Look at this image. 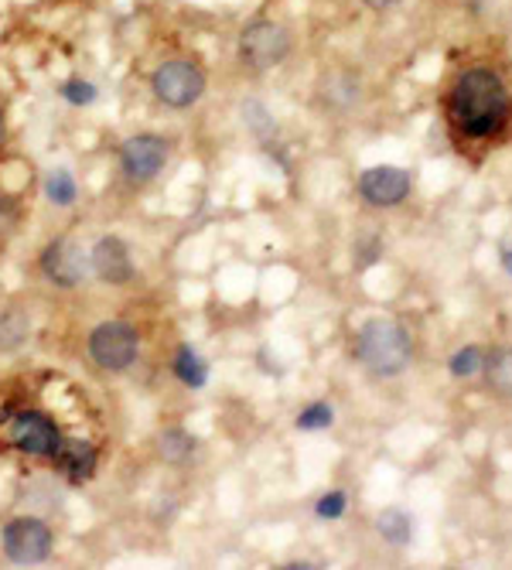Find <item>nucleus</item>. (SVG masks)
Segmentation results:
<instances>
[{
	"mask_svg": "<svg viewBox=\"0 0 512 570\" xmlns=\"http://www.w3.org/2000/svg\"><path fill=\"white\" fill-rule=\"evenodd\" d=\"M331 421H336V410H331L328 403H312V407H304L301 413H297V427L301 430H325Z\"/></svg>",
	"mask_w": 512,
	"mask_h": 570,
	"instance_id": "obj_18",
	"label": "nucleus"
},
{
	"mask_svg": "<svg viewBox=\"0 0 512 570\" xmlns=\"http://www.w3.org/2000/svg\"><path fill=\"white\" fill-rule=\"evenodd\" d=\"M86 352L102 373H123L141 355V335L126 322H102L89 331Z\"/></svg>",
	"mask_w": 512,
	"mask_h": 570,
	"instance_id": "obj_4",
	"label": "nucleus"
},
{
	"mask_svg": "<svg viewBox=\"0 0 512 570\" xmlns=\"http://www.w3.org/2000/svg\"><path fill=\"white\" fill-rule=\"evenodd\" d=\"M168 165V141L154 137V134H134L120 144V168L123 178L134 181V185H144V181H154L161 174V168Z\"/></svg>",
	"mask_w": 512,
	"mask_h": 570,
	"instance_id": "obj_8",
	"label": "nucleus"
},
{
	"mask_svg": "<svg viewBox=\"0 0 512 570\" xmlns=\"http://www.w3.org/2000/svg\"><path fill=\"white\" fill-rule=\"evenodd\" d=\"M8 440H11V448H17L21 454H32V458H56L62 448V434H59L56 421L45 417L38 410H21L17 417H11Z\"/></svg>",
	"mask_w": 512,
	"mask_h": 570,
	"instance_id": "obj_7",
	"label": "nucleus"
},
{
	"mask_svg": "<svg viewBox=\"0 0 512 570\" xmlns=\"http://www.w3.org/2000/svg\"><path fill=\"white\" fill-rule=\"evenodd\" d=\"M89 264L102 283H126L134 277V256L120 237H102L89 253Z\"/></svg>",
	"mask_w": 512,
	"mask_h": 570,
	"instance_id": "obj_11",
	"label": "nucleus"
},
{
	"mask_svg": "<svg viewBox=\"0 0 512 570\" xmlns=\"http://www.w3.org/2000/svg\"><path fill=\"white\" fill-rule=\"evenodd\" d=\"M485 376H489V386L502 397H512V349H499L485 362Z\"/></svg>",
	"mask_w": 512,
	"mask_h": 570,
	"instance_id": "obj_16",
	"label": "nucleus"
},
{
	"mask_svg": "<svg viewBox=\"0 0 512 570\" xmlns=\"http://www.w3.org/2000/svg\"><path fill=\"white\" fill-rule=\"evenodd\" d=\"M345 506H349L345 492H328V496H321V499H318L315 512L321 516V520H342Z\"/></svg>",
	"mask_w": 512,
	"mask_h": 570,
	"instance_id": "obj_20",
	"label": "nucleus"
},
{
	"mask_svg": "<svg viewBox=\"0 0 512 570\" xmlns=\"http://www.w3.org/2000/svg\"><path fill=\"white\" fill-rule=\"evenodd\" d=\"M502 267L512 274V250H505V253H502Z\"/></svg>",
	"mask_w": 512,
	"mask_h": 570,
	"instance_id": "obj_23",
	"label": "nucleus"
},
{
	"mask_svg": "<svg viewBox=\"0 0 512 570\" xmlns=\"http://www.w3.org/2000/svg\"><path fill=\"white\" fill-rule=\"evenodd\" d=\"M14 219H17V213H14V202L0 195V237H4V232L14 226Z\"/></svg>",
	"mask_w": 512,
	"mask_h": 570,
	"instance_id": "obj_22",
	"label": "nucleus"
},
{
	"mask_svg": "<svg viewBox=\"0 0 512 570\" xmlns=\"http://www.w3.org/2000/svg\"><path fill=\"white\" fill-rule=\"evenodd\" d=\"M481 369V352L475 345H465L461 352L451 355V376L465 379V376H475Z\"/></svg>",
	"mask_w": 512,
	"mask_h": 570,
	"instance_id": "obj_19",
	"label": "nucleus"
},
{
	"mask_svg": "<svg viewBox=\"0 0 512 570\" xmlns=\"http://www.w3.org/2000/svg\"><path fill=\"white\" fill-rule=\"evenodd\" d=\"M410 355H414L410 335L393 318H373L355 335V359L373 376H400L410 366Z\"/></svg>",
	"mask_w": 512,
	"mask_h": 570,
	"instance_id": "obj_2",
	"label": "nucleus"
},
{
	"mask_svg": "<svg viewBox=\"0 0 512 570\" xmlns=\"http://www.w3.org/2000/svg\"><path fill=\"white\" fill-rule=\"evenodd\" d=\"M358 192H363V198L369 205L390 209V205H400L410 195V174L403 168H390V165L369 168L358 178Z\"/></svg>",
	"mask_w": 512,
	"mask_h": 570,
	"instance_id": "obj_10",
	"label": "nucleus"
},
{
	"mask_svg": "<svg viewBox=\"0 0 512 570\" xmlns=\"http://www.w3.org/2000/svg\"><path fill=\"white\" fill-rule=\"evenodd\" d=\"M59 469L65 472L69 482H89L93 472H96V448L86 445V440H62V448H59Z\"/></svg>",
	"mask_w": 512,
	"mask_h": 570,
	"instance_id": "obj_12",
	"label": "nucleus"
},
{
	"mask_svg": "<svg viewBox=\"0 0 512 570\" xmlns=\"http://www.w3.org/2000/svg\"><path fill=\"white\" fill-rule=\"evenodd\" d=\"M0 543H4V554L11 563L32 567L51 557V547H56V536L41 520H32V516H21V520H11L0 533Z\"/></svg>",
	"mask_w": 512,
	"mask_h": 570,
	"instance_id": "obj_6",
	"label": "nucleus"
},
{
	"mask_svg": "<svg viewBox=\"0 0 512 570\" xmlns=\"http://www.w3.org/2000/svg\"><path fill=\"white\" fill-rule=\"evenodd\" d=\"M62 96L72 102V107H89V102L96 99V86L83 83V80H72V83L62 86Z\"/></svg>",
	"mask_w": 512,
	"mask_h": 570,
	"instance_id": "obj_21",
	"label": "nucleus"
},
{
	"mask_svg": "<svg viewBox=\"0 0 512 570\" xmlns=\"http://www.w3.org/2000/svg\"><path fill=\"white\" fill-rule=\"evenodd\" d=\"M240 62L253 72H267L273 65H280L291 51V35L284 24L277 21H253L240 32Z\"/></svg>",
	"mask_w": 512,
	"mask_h": 570,
	"instance_id": "obj_5",
	"label": "nucleus"
},
{
	"mask_svg": "<svg viewBox=\"0 0 512 570\" xmlns=\"http://www.w3.org/2000/svg\"><path fill=\"white\" fill-rule=\"evenodd\" d=\"M174 376L185 386H192V390H202L205 379H209V366H205V359L192 345H182L174 355Z\"/></svg>",
	"mask_w": 512,
	"mask_h": 570,
	"instance_id": "obj_14",
	"label": "nucleus"
},
{
	"mask_svg": "<svg viewBox=\"0 0 512 570\" xmlns=\"http://www.w3.org/2000/svg\"><path fill=\"white\" fill-rule=\"evenodd\" d=\"M0 141H4V110H0Z\"/></svg>",
	"mask_w": 512,
	"mask_h": 570,
	"instance_id": "obj_24",
	"label": "nucleus"
},
{
	"mask_svg": "<svg viewBox=\"0 0 512 570\" xmlns=\"http://www.w3.org/2000/svg\"><path fill=\"white\" fill-rule=\"evenodd\" d=\"M150 93L168 110H192L205 96V72L192 59H168L150 72Z\"/></svg>",
	"mask_w": 512,
	"mask_h": 570,
	"instance_id": "obj_3",
	"label": "nucleus"
},
{
	"mask_svg": "<svg viewBox=\"0 0 512 570\" xmlns=\"http://www.w3.org/2000/svg\"><path fill=\"white\" fill-rule=\"evenodd\" d=\"M448 113L465 137H492L509 120V93L492 69H468L448 96Z\"/></svg>",
	"mask_w": 512,
	"mask_h": 570,
	"instance_id": "obj_1",
	"label": "nucleus"
},
{
	"mask_svg": "<svg viewBox=\"0 0 512 570\" xmlns=\"http://www.w3.org/2000/svg\"><path fill=\"white\" fill-rule=\"evenodd\" d=\"M75 178L65 171V168H59V171H48V178H45V195H48V202H56V205H72L75 202Z\"/></svg>",
	"mask_w": 512,
	"mask_h": 570,
	"instance_id": "obj_17",
	"label": "nucleus"
},
{
	"mask_svg": "<svg viewBox=\"0 0 512 570\" xmlns=\"http://www.w3.org/2000/svg\"><path fill=\"white\" fill-rule=\"evenodd\" d=\"M198 451V440L182 430V427H168L161 437H158V454L168 461V464H188Z\"/></svg>",
	"mask_w": 512,
	"mask_h": 570,
	"instance_id": "obj_13",
	"label": "nucleus"
},
{
	"mask_svg": "<svg viewBox=\"0 0 512 570\" xmlns=\"http://www.w3.org/2000/svg\"><path fill=\"white\" fill-rule=\"evenodd\" d=\"M376 530L382 539L397 543V547H403V543H410V536H414V520L403 512V509H387L376 520Z\"/></svg>",
	"mask_w": 512,
	"mask_h": 570,
	"instance_id": "obj_15",
	"label": "nucleus"
},
{
	"mask_svg": "<svg viewBox=\"0 0 512 570\" xmlns=\"http://www.w3.org/2000/svg\"><path fill=\"white\" fill-rule=\"evenodd\" d=\"M41 270L51 283H56V288H80V283L89 277L93 264H89V256L83 253L80 243L56 240V243H48L45 253H41Z\"/></svg>",
	"mask_w": 512,
	"mask_h": 570,
	"instance_id": "obj_9",
	"label": "nucleus"
}]
</instances>
